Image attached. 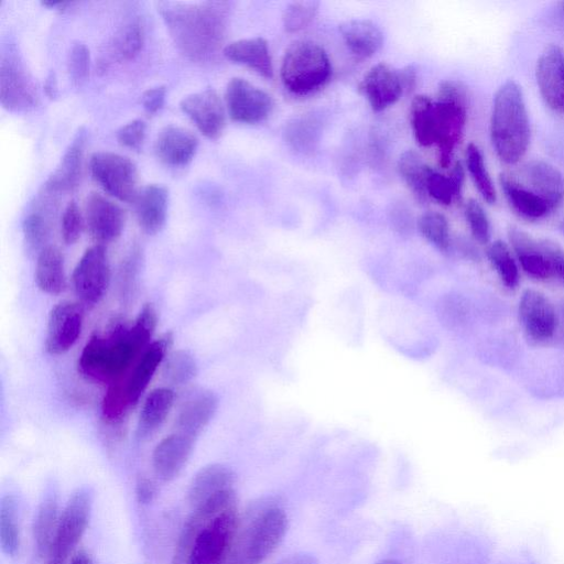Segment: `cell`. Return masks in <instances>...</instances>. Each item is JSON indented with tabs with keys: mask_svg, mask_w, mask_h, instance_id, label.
<instances>
[{
	"mask_svg": "<svg viewBox=\"0 0 564 564\" xmlns=\"http://www.w3.org/2000/svg\"><path fill=\"white\" fill-rule=\"evenodd\" d=\"M56 197L41 192L39 202L25 215L22 221V231L25 245L32 252H40L47 245L53 226L52 202Z\"/></svg>",
	"mask_w": 564,
	"mask_h": 564,
	"instance_id": "29",
	"label": "cell"
},
{
	"mask_svg": "<svg viewBox=\"0 0 564 564\" xmlns=\"http://www.w3.org/2000/svg\"><path fill=\"white\" fill-rule=\"evenodd\" d=\"M286 528L281 508L260 509L238 528L225 564H261L278 547Z\"/></svg>",
	"mask_w": 564,
	"mask_h": 564,
	"instance_id": "5",
	"label": "cell"
},
{
	"mask_svg": "<svg viewBox=\"0 0 564 564\" xmlns=\"http://www.w3.org/2000/svg\"><path fill=\"white\" fill-rule=\"evenodd\" d=\"M319 1H294L286 6L282 14L283 28L286 32H297L306 28L317 14Z\"/></svg>",
	"mask_w": 564,
	"mask_h": 564,
	"instance_id": "44",
	"label": "cell"
},
{
	"mask_svg": "<svg viewBox=\"0 0 564 564\" xmlns=\"http://www.w3.org/2000/svg\"><path fill=\"white\" fill-rule=\"evenodd\" d=\"M508 238L520 267L530 278L538 281L553 278L541 240L517 227L509 228Z\"/></svg>",
	"mask_w": 564,
	"mask_h": 564,
	"instance_id": "25",
	"label": "cell"
},
{
	"mask_svg": "<svg viewBox=\"0 0 564 564\" xmlns=\"http://www.w3.org/2000/svg\"><path fill=\"white\" fill-rule=\"evenodd\" d=\"M143 43V24L139 18H133L123 23L116 32L111 43L112 53L119 59H132L140 53Z\"/></svg>",
	"mask_w": 564,
	"mask_h": 564,
	"instance_id": "39",
	"label": "cell"
},
{
	"mask_svg": "<svg viewBox=\"0 0 564 564\" xmlns=\"http://www.w3.org/2000/svg\"><path fill=\"white\" fill-rule=\"evenodd\" d=\"M436 99L458 102L468 106V89L462 82L452 79L443 80L438 85Z\"/></svg>",
	"mask_w": 564,
	"mask_h": 564,
	"instance_id": "50",
	"label": "cell"
},
{
	"mask_svg": "<svg viewBox=\"0 0 564 564\" xmlns=\"http://www.w3.org/2000/svg\"><path fill=\"white\" fill-rule=\"evenodd\" d=\"M165 96V86H156L144 90L141 96V104L144 111L149 115L156 113L163 107Z\"/></svg>",
	"mask_w": 564,
	"mask_h": 564,
	"instance_id": "52",
	"label": "cell"
},
{
	"mask_svg": "<svg viewBox=\"0 0 564 564\" xmlns=\"http://www.w3.org/2000/svg\"><path fill=\"white\" fill-rule=\"evenodd\" d=\"M156 325V310L145 303L132 324L116 321L104 334L91 335L78 357V372L107 384L120 379L151 344Z\"/></svg>",
	"mask_w": 564,
	"mask_h": 564,
	"instance_id": "1",
	"label": "cell"
},
{
	"mask_svg": "<svg viewBox=\"0 0 564 564\" xmlns=\"http://www.w3.org/2000/svg\"><path fill=\"white\" fill-rule=\"evenodd\" d=\"M195 442V438L175 431L162 438L152 453L155 475L163 481L176 478L187 464Z\"/></svg>",
	"mask_w": 564,
	"mask_h": 564,
	"instance_id": "22",
	"label": "cell"
},
{
	"mask_svg": "<svg viewBox=\"0 0 564 564\" xmlns=\"http://www.w3.org/2000/svg\"><path fill=\"white\" fill-rule=\"evenodd\" d=\"M398 172L414 196L424 200L427 197L425 182L431 166L424 163L415 150L403 152L398 160Z\"/></svg>",
	"mask_w": 564,
	"mask_h": 564,
	"instance_id": "38",
	"label": "cell"
},
{
	"mask_svg": "<svg viewBox=\"0 0 564 564\" xmlns=\"http://www.w3.org/2000/svg\"><path fill=\"white\" fill-rule=\"evenodd\" d=\"M172 343V333H165L160 338L152 340L130 370L118 379L122 383L132 408L143 395L159 367L163 365Z\"/></svg>",
	"mask_w": 564,
	"mask_h": 564,
	"instance_id": "15",
	"label": "cell"
},
{
	"mask_svg": "<svg viewBox=\"0 0 564 564\" xmlns=\"http://www.w3.org/2000/svg\"><path fill=\"white\" fill-rule=\"evenodd\" d=\"M421 235L441 251L451 247V232L447 218L438 212H426L417 220Z\"/></svg>",
	"mask_w": 564,
	"mask_h": 564,
	"instance_id": "43",
	"label": "cell"
},
{
	"mask_svg": "<svg viewBox=\"0 0 564 564\" xmlns=\"http://www.w3.org/2000/svg\"><path fill=\"white\" fill-rule=\"evenodd\" d=\"M0 101L6 109L11 111L28 110L37 101L32 78L12 48H9L8 53L1 54Z\"/></svg>",
	"mask_w": 564,
	"mask_h": 564,
	"instance_id": "11",
	"label": "cell"
},
{
	"mask_svg": "<svg viewBox=\"0 0 564 564\" xmlns=\"http://www.w3.org/2000/svg\"><path fill=\"white\" fill-rule=\"evenodd\" d=\"M57 491L56 489H46L39 505L33 522V538L36 553L41 557H46L51 547L59 518Z\"/></svg>",
	"mask_w": 564,
	"mask_h": 564,
	"instance_id": "34",
	"label": "cell"
},
{
	"mask_svg": "<svg viewBox=\"0 0 564 564\" xmlns=\"http://www.w3.org/2000/svg\"><path fill=\"white\" fill-rule=\"evenodd\" d=\"M156 495L154 482L148 477H139L135 484V496L141 505H149Z\"/></svg>",
	"mask_w": 564,
	"mask_h": 564,
	"instance_id": "53",
	"label": "cell"
},
{
	"mask_svg": "<svg viewBox=\"0 0 564 564\" xmlns=\"http://www.w3.org/2000/svg\"><path fill=\"white\" fill-rule=\"evenodd\" d=\"M174 399V391L169 387L155 388L148 393L139 412L138 438H147L161 427L173 408Z\"/></svg>",
	"mask_w": 564,
	"mask_h": 564,
	"instance_id": "33",
	"label": "cell"
},
{
	"mask_svg": "<svg viewBox=\"0 0 564 564\" xmlns=\"http://www.w3.org/2000/svg\"><path fill=\"white\" fill-rule=\"evenodd\" d=\"M464 180V167L458 161L454 163L448 175L430 167L425 182L426 194L436 203L448 206L460 198Z\"/></svg>",
	"mask_w": 564,
	"mask_h": 564,
	"instance_id": "35",
	"label": "cell"
},
{
	"mask_svg": "<svg viewBox=\"0 0 564 564\" xmlns=\"http://www.w3.org/2000/svg\"><path fill=\"white\" fill-rule=\"evenodd\" d=\"M238 528L234 488L210 497L185 520L172 564H225Z\"/></svg>",
	"mask_w": 564,
	"mask_h": 564,
	"instance_id": "2",
	"label": "cell"
},
{
	"mask_svg": "<svg viewBox=\"0 0 564 564\" xmlns=\"http://www.w3.org/2000/svg\"><path fill=\"white\" fill-rule=\"evenodd\" d=\"M93 501L94 492L88 487L73 492L59 517L46 564H66L89 524Z\"/></svg>",
	"mask_w": 564,
	"mask_h": 564,
	"instance_id": "7",
	"label": "cell"
},
{
	"mask_svg": "<svg viewBox=\"0 0 564 564\" xmlns=\"http://www.w3.org/2000/svg\"><path fill=\"white\" fill-rule=\"evenodd\" d=\"M464 215L473 238L480 245H488L491 238V226L484 207L476 199H468Z\"/></svg>",
	"mask_w": 564,
	"mask_h": 564,
	"instance_id": "45",
	"label": "cell"
},
{
	"mask_svg": "<svg viewBox=\"0 0 564 564\" xmlns=\"http://www.w3.org/2000/svg\"><path fill=\"white\" fill-rule=\"evenodd\" d=\"M142 262V252L139 246H133L122 261L120 270V289L121 295L127 296V293L134 286V281L139 273Z\"/></svg>",
	"mask_w": 564,
	"mask_h": 564,
	"instance_id": "48",
	"label": "cell"
},
{
	"mask_svg": "<svg viewBox=\"0 0 564 564\" xmlns=\"http://www.w3.org/2000/svg\"><path fill=\"white\" fill-rule=\"evenodd\" d=\"M73 2L69 1H42V4L48 8H56L59 10L66 9L68 6H70Z\"/></svg>",
	"mask_w": 564,
	"mask_h": 564,
	"instance_id": "58",
	"label": "cell"
},
{
	"mask_svg": "<svg viewBox=\"0 0 564 564\" xmlns=\"http://www.w3.org/2000/svg\"><path fill=\"white\" fill-rule=\"evenodd\" d=\"M34 281L42 292L51 295L65 291L67 286L65 259L59 248L48 245L37 253Z\"/></svg>",
	"mask_w": 564,
	"mask_h": 564,
	"instance_id": "32",
	"label": "cell"
},
{
	"mask_svg": "<svg viewBox=\"0 0 564 564\" xmlns=\"http://www.w3.org/2000/svg\"><path fill=\"white\" fill-rule=\"evenodd\" d=\"M162 375L172 384H186L197 375L196 359L184 349L170 352L163 362Z\"/></svg>",
	"mask_w": 564,
	"mask_h": 564,
	"instance_id": "42",
	"label": "cell"
},
{
	"mask_svg": "<svg viewBox=\"0 0 564 564\" xmlns=\"http://www.w3.org/2000/svg\"><path fill=\"white\" fill-rule=\"evenodd\" d=\"M197 147L198 139L193 132L174 124L164 127L154 142L156 156L171 166H183L189 163Z\"/></svg>",
	"mask_w": 564,
	"mask_h": 564,
	"instance_id": "23",
	"label": "cell"
},
{
	"mask_svg": "<svg viewBox=\"0 0 564 564\" xmlns=\"http://www.w3.org/2000/svg\"><path fill=\"white\" fill-rule=\"evenodd\" d=\"M84 312V305L72 301H62L52 307L44 340L46 352L58 356L72 349L83 330Z\"/></svg>",
	"mask_w": 564,
	"mask_h": 564,
	"instance_id": "13",
	"label": "cell"
},
{
	"mask_svg": "<svg viewBox=\"0 0 564 564\" xmlns=\"http://www.w3.org/2000/svg\"><path fill=\"white\" fill-rule=\"evenodd\" d=\"M467 105L434 100L433 139L437 149L438 165L447 169L453 153L460 142L467 120Z\"/></svg>",
	"mask_w": 564,
	"mask_h": 564,
	"instance_id": "10",
	"label": "cell"
},
{
	"mask_svg": "<svg viewBox=\"0 0 564 564\" xmlns=\"http://www.w3.org/2000/svg\"><path fill=\"white\" fill-rule=\"evenodd\" d=\"M218 409V398L209 390H202L180 409L175 420V432L197 438L210 423Z\"/></svg>",
	"mask_w": 564,
	"mask_h": 564,
	"instance_id": "24",
	"label": "cell"
},
{
	"mask_svg": "<svg viewBox=\"0 0 564 564\" xmlns=\"http://www.w3.org/2000/svg\"><path fill=\"white\" fill-rule=\"evenodd\" d=\"M339 32L349 51L359 58L375 55L383 44L380 28L368 19H351L339 25Z\"/></svg>",
	"mask_w": 564,
	"mask_h": 564,
	"instance_id": "31",
	"label": "cell"
},
{
	"mask_svg": "<svg viewBox=\"0 0 564 564\" xmlns=\"http://www.w3.org/2000/svg\"><path fill=\"white\" fill-rule=\"evenodd\" d=\"M180 107L206 138L217 139L223 133L226 112L214 89L207 88L184 97Z\"/></svg>",
	"mask_w": 564,
	"mask_h": 564,
	"instance_id": "20",
	"label": "cell"
},
{
	"mask_svg": "<svg viewBox=\"0 0 564 564\" xmlns=\"http://www.w3.org/2000/svg\"><path fill=\"white\" fill-rule=\"evenodd\" d=\"M434 99L426 95H416L410 106V124L416 143L427 148L433 141Z\"/></svg>",
	"mask_w": 564,
	"mask_h": 564,
	"instance_id": "36",
	"label": "cell"
},
{
	"mask_svg": "<svg viewBox=\"0 0 564 564\" xmlns=\"http://www.w3.org/2000/svg\"><path fill=\"white\" fill-rule=\"evenodd\" d=\"M535 79L544 104L554 112L564 115V50L547 45L540 54Z\"/></svg>",
	"mask_w": 564,
	"mask_h": 564,
	"instance_id": "17",
	"label": "cell"
},
{
	"mask_svg": "<svg viewBox=\"0 0 564 564\" xmlns=\"http://www.w3.org/2000/svg\"><path fill=\"white\" fill-rule=\"evenodd\" d=\"M69 564H94L91 556L85 552L79 551L73 557Z\"/></svg>",
	"mask_w": 564,
	"mask_h": 564,
	"instance_id": "56",
	"label": "cell"
},
{
	"mask_svg": "<svg viewBox=\"0 0 564 564\" xmlns=\"http://www.w3.org/2000/svg\"><path fill=\"white\" fill-rule=\"evenodd\" d=\"M529 113L521 87L512 79L496 91L490 117V140L499 160L518 163L530 144Z\"/></svg>",
	"mask_w": 564,
	"mask_h": 564,
	"instance_id": "4",
	"label": "cell"
},
{
	"mask_svg": "<svg viewBox=\"0 0 564 564\" xmlns=\"http://www.w3.org/2000/svg\"><path fill=\"white\" fill-rule=\"evenodd\" d=\"M499 185L511 209L519 217L536 221L553 213L543 199L528 191L510 173L500 174Z\"/></svg>",
	"mask_w": 564,
	"mask_h": 564,
	"instance_id": "30",
	"label": "cell"
},
{
	"mask_svg": "<svg viewBox=\"0 0 564 564\" xmlns=\"http://www.w3.org/2000/svg\"><path fill=\"white\" fill-rule=\"evenodd\" d=\"M45 93L51 98L56 96V85H55V78L53 77V74H51L47 77V80L45 83Z\"/></svg>",
	"mask_w": 564,
	"mask_h": 564,
	"instance_id": "57",
	"label": "cell"
},
{
	"mask_svg": "<svg viewBox=\"0 0 564 564\" xmlns=\"http://www.w3.org/2000/svg\"><path fill=\"white\" fill-rule=\"evenodd\" d=\"M147 124L141 119L121 126L116 133L118 142L129 149L138 150L144 142Z\"/></svg>",
	"mask_w": 564,
	"mask_h": 564,
	"instance_id": "49",
	"label": "cell"
},
{
	"mask_svg": "<svg viewBox=\"0 0 564 564\" xmlns=\"http://www.w3.org/2000/svg\"><path fill=\"white\" fill-rule=\"evenodd\" d=\"M85 223L89 236L98 245L117 240L124 228V210L99 193L91 192L86 200Z\"/></svg>",
	"mask_w": 564,
	"mask_h": 564,
	"instance_id": "18",
	"label": "cell"
},
{
	"mask_svg": "<svg viewBox=\"0 0 564 564\" xmlns=\"http://www.w3.org/2000/svg\"><path fill=\"white\" fill-rule=\"evenodd\" d=\"M235 473L226 465L209 464L202 467L193 477L187 500L195 508L210 497L234 488Z\"/></svg>",
	"mask_w": 564,
	"mask_h": 564,
	"instance_id": "28",
	"label": "cell"
},
{
	"mask_svg": "<svg viewBox=\"0 0 564 564\" xmlns=\"http://www.w3.org/2000/svg\"><path fill=\"white\" fill-rule=\"evenodd\" d=\"M541 242L551 268L552 276L564 282V248L547 239H542Z\"/></svg>",
	"mask_w": 564,
	"mask_h": 564,
	"instance_id": "51",
	"label": "cell"
},
{
	"mask_svg": "<svg viewBox=\"0 0 564 564\" xmlns=\"http://www.w3.org/2000/svg\"><path fill=\"white\" fill-rule=\"evenodd\" d=\"M225 101L231 120L248 124L263 121L273 108V99L267 91L240 77L228 82Z\"/></svg>",
	"mask_w": 564,
	"mask_h": 564,
	"instance_id": "14",
	"label": "cell"
},
{
	"mask_svg": "<svg viewBox=\"0 0 564 564\" xmlns=\"http://www.w3.org/2000/svg\"><path fill=\"white\" fill-rule=\"evenodd\" d=\"M18 506L11 495L2 496L0 501V545L9 556L15 555L20 546Z\"/></svg>",
	"mask_w": 564,
	"mask_h": 564,
	"instance_id": "40",
	"label": "cell"
},
{
	"mask_svg": "<svg viewBox=\"0 0 564 564\" xmlns=\"http://www.w3.org/2000/svg\"><path fill=\"white\" fill-rule=\"evenodd\" d=\"M276 564H318V561L311 554L296 553L284 557Z\"/></svg>",
	"mask_w": 564,
	"mask_h": 564,
	"instance_id": "55",
	"label": "cell"
},
{
	"mask_svg": "<svg viewBox=\"0 0 564 564\" xmlns=\"http://www.w3.org/2000/svg\"><path fill=\"white\" fill-rule=\"evenodd\" d=\"M486 256L501 283L507 289L514 290L519 284L520 275L509 245L503 240H495L488 245Z\"/></svg>",
	"mask_w": 564,
	"mask_h": 564,
	"instance_id": "37",
	"label": "cell"
},
{
	"mask_svg": "<svg viewBox=\"0 0 564 564\" xmlns=\"http://www.w3.org/2000/svg\"><path fill=\"white\" fill-rule=\"evenodd\" d=\"M467 171L484 200L495 204L497 193L480 149L475 143H469L465 151Z\"/></svg>",
	"mask_w": 564,
	"mask_h": 564,
	"instance_id": "41",
	"label": "cell"
},
{
	"mask_svg": "<svg viewBox=\"0 0 564 564\" xmlns=\"http://www.w3.org/2000/svg\"><path fill=\"white\" fill-rule=\"evenodd\" d=\"M557 10H558L560 17L562 19H564V1H561L557 3Z\"/></svg>",
	"mask_w": 564,
	"mask_h": 564,
	"instance_id": "61",
	"label": "cell"
},
{
	"mask_svg": "<svg viewBox=\"0 0 564 564\" xmlns=\"http://www.w3.org/2000/svg\"><path fill=\"white\" fill-rule=\"evenodd\" d=\"M158 11L177 50L192 62H208L218 53L227 30L224 1H159Z\"/></svg>",
	"mask_w": 564,
	"mask_h": 564,
	"instance_id": "3",
	"label": "cell"
},
{
	"mask_svg": "<svg viewBox=\"0 0 564 564\" xmlns=\"http://www.w3.org/2000/svg\"><path fill=\"white\" fill-rule=\"evenodd\" d=\"M110 278L106 247L96 243L86 249L72 273V284L78 302L85 308L96 306L104 299Z\"/></svg>",
	"mask_w": 564,
	"mask_h": 564,
	"instance_id": "9",
	"label": "cell"
},
{
	"mask_svg": "<svg viewBox=\"0 0 564 564\" xmlns=\"http://www.w3.org/2000/svg\"><path fill=\"white\" fill-rule=\"evenodd\" d=\"M85 223L80 209L75 200H70L65 207L62 221L61 234L66 245H74L80 238Z\"/></svg>",
	"mask_w": 564,
	"mask_h": 564,
	"instance_id": "47",
	"label": "cell"
},
{
	"mask_svg": "<svg viewBox=\"0 0 564 564\" xmlns=\"http://www.w3.org/2000/svg\"><path fill=\"white\" fill-rule=\"evenodd\" d=\"M528 191L543 199L555 212L564 202V176L551 163L532 160L510 173Z\"/></svg>",
	"mask_w": 564,
	"mask_h": 564,
	"instance_id": "16",
	"label": "cell"
},
{
	"mask_svg": "<svg viewBox=\"0 0 564 564\" xmlns=\"http://www.w3.org/2000/svg\"><path fill=\"white\" fill-rule=\"evenodd\" d=\"M358 90L375 112L393 106L405 94L400 69L383 62L373 65L364 75Z\"/></svg>",
	"mask_w": 564,
	"mask_h": 564,
	"instance_id": "19",
	"label": "cell"
},
{
	"mask_svg": "<svg viewBox=\"0 0 564 564\" xmlns=\"http://www.w3.org/2000/svg\"><path fill=\"white\" fill-rule=\"evenodd\" d=\"M86 143V130L78 129L59 163L43 184L41 192L56 197L62 193L73 192L82 176L83 156Z\"/></svg>",
	"mask_w": 564,
	"mask_h": 564,
	"instance_id": "21",
	"label": "cell"
},
{
	"mask_svg": "<svg viewBox=\"0 0 564 564\" xmlns=\"http://www.w3.org/2000/svg\"><path fill=\"white\" fill-rule=\"evenodd\" d=\"M223 53L229 61L251 68L267 79L273 77L270 48L261 36L234 41L224 47Z\"/></svg>",
	"mask_w": 564,
	"mask_h": 564,
	"instance_id": "27",
	"label": "cell"
},
{
	"mask_svg": "<svg viewBox=\"0 0 564 564\" xmlns=\"http://www.w3.org/2000/svg\"><path fill=\"white\" fill-rule=\"evenodd\" d=\"M332 63L326 51L313 41H296L284 53L280 77L284 87L297 96L323 88L332 77Z\"/></svg>",
	"mask_w": 564,
	"mask_h": 564,
	"instance_id": "6",
	"label": "cell"
},
{
	"mask_svg": "<svg viewBox=\"0 0 564 564\" xmlns=\"http://www.w3.org/2000/svg\"><path fill=\"white\" fill-rule=\"evenodd\" d=\"M560 230L564 235V219L560 224Z\"/></svg>",
	"mask_w": 564,
	"mask_h": 564,
	"instance_id": "62",
	"label": "cell"
},
{
	"mask_svg": "<svg viewBox=\"0 0 564 564\" xmlns=\"http://www.w3.org/2000/svg\"><path fill=\"white\" fill-rule=\"evenodd\" d=\"M134 203L141 229L148 235L158 234L166 220L169 189L161 184H149L139 191Z\"/></svg>",
	"mask_w": 564,
	"mask_h": 564,
	"instance_id": "26",
	"label": "cell"
},
{
	"mask_svg": "<svg viewBox=\"0 0 564 564\" xmlns=\"http://www.w3.org/2000/svg\"><path fill=\"white\" fill-rule=\"evenodd\" d=\"M89 171L93 178L109 195L121 202H134L138 191V170L127 156L99 151L89 159Z\"/></svg>",
	"mask_w": 564,
	"mask_h": 564,
	"instance_id": "8",
	"label": "cell"
},
{
	"mask_svg": "<svg viewBox=\"0 0 564 564\" xmlns=\"http://www.w3.org/2000/svg\"><path fill=\"white\" fill-rule=\"evenodd\" d=\"M518 316L527 338L534 344L550 340L558 327V315L553 303L543 292L535 289L522 292Z\"/></svg>",
	"mask_w": 564,
	"mask_h": 564,
	"instance_id": "12",
	"label": "cell"
},
{
	"mask_svg": "<svg viewBox=\"0 0 564 564\" xmlns=\"http://www.w3.org/2000/svg\"><path fill=\"white\" fill-rule=\"evenodd\" d=\"M401 79L403 83L404 93H411L416 85V72L412 65L405 66L400 69Z\"/></svg>",
	"mask_w": 564,
	"mask_h": 564,
	"instance_id": "54",
	"label": "cell"
},
{
	"mask_svg": "<svg viewBox=\"0 0 564 564\" xmlns=\"http://www.w3.org/2000/svg\"><path fill=\"white\" fill-rule=\"evenodd\" d=\"M89 48L82 42L74 43L69 50L67 59L68 75L74 86L79 87L86 82L89 75Z\"/></svg>",
	"mask_w": 564,
	"mask_h": 564,
	"instance_id": "46",
	"label": "cell"
},
{
	"mask_svg": "<svg viewBox=\"0 0 564 564\" xmlns=\"http://www.w3.org/2000/svg\"><path fill=\"white\" fill-rule=\"evenodd\" d=\"M376 564H400V562H398L397 560H392V558H384V560L379 561Z\"/></svg>",
	"mask_w": 564,
	"mask_h": 564,
	"instance_id": "60",
	"label": "cell"
},
{
	"mask_svg": "<svg viewBox=\"0 0 564 564\" xmlns=\"http://www.w3.org/2000/svg\"><path fill=\"white\" fill-rule=\"evenodd\" d=\"M562 324V332H563V336H564V303L561 307V313H560V317H558V324Z\"/></svg>",
	"mask_w": 564,
	"mask_h": 564,
	"instance_id": "59",
	"label": "cell"
}]
</instances>
